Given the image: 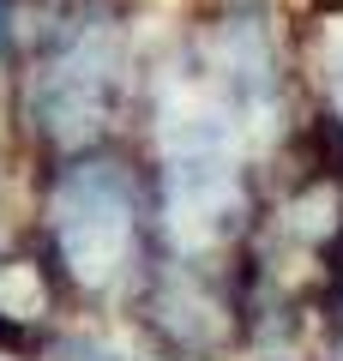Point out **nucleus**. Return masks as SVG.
Here are the masks:
<instances>
[{
  "instance_id": "1",
  "label": "nucleus",
  "mask_w": 343,
  "mask_h": 361,
  "mask_svg": "<svg viewBox=\"0 0 343 361\" xmlns=\"http://www.w3.org/2000/svg\"><path fill=\"white\" fill-rule=\"evenodd\" d=\"M49 229L61 247V271L78 289L102 295L139 265V229H145L139 187L109 157H78L54 175Z\"/></svg>"
},
{
  "instance_id": "3",
  "label": "nucleus",
  "mask_w": 343,
  "mask_h": 361,
  "mask_svg": "<svg viewBox=\"0 0 343 361\" xmlns=\"http://www.w3.org/2000/svg\"><path fill=\"white\" fill-rule=\"evenodd\" d=\"M13 42V0H0V49Z\"/></svg>"
},
{
  "instance_id": "2",
  "label": "nucleus",
  "mask_w": 343,
  "mask_h": 361,
  "mask_svg": "<svg viewBox=\"0 0 343 361\" xmlns=\"http://www.w3.org/2000/svg\"><path fill=\"white\" fill-rule=\"evenodd\" d=\"M121 97V30L109 13L73 18V30L54 37L30 78V121L61 145H85L109 127V109Z\"/></svg>"
}]
</instances>
